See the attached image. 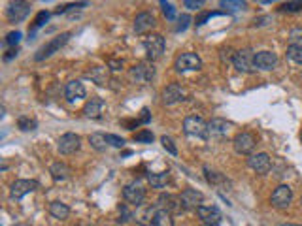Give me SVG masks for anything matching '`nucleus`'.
Returning <instances> with one entry per match:
<instances>
[{
    "label": "nucleus",
    "mask_w": 302,
    "mask_h": 226,
    "mask_svg": "<svg viewBox=\"0 0 302 226\" xmlns=\"http://www.w3.org/2000/svg\"><path fill=\"white\" fill-rule=\"evenodd\" d=\"M281 226H302V225H281Z\"/></svg>",
    "instance_id": "603ef678"
},
{
    "label": "nucleus",
    "mask_w": 302,
    "mask_h": 226,
    "mask_svg": "<svg viewBox=\"0 0 302 226\" xmlns=\"http://www.w3.org/2000/svg\"><path fill=\"white\" fill-rule=\"evenodd\" d=\"M140 113H142V115H140V123H142V125L149 123V119H151V115H149V109H147V107H144Z\"/></svg>",
    "instance_id": "de8ad7c7"
},
{
    "label": "nucleus",
    "mask_w": 302,
    "mask_h": 226,
    "mask_svg": "<svg viewBox=\"0 0 302 226\" xmlns=\"http://www.w3.org/2000/svg\"><path fill=\"white\" fill-rule=\"evenodd\" d=\"M293 202V191L289 185H279L276 191L272 192V205L278 209H285L289 207Z\"/></svg>",
    "instance_id": "6e6552de"
},
{
    "label": "nucleus",
    "mask_w": 302,
    "mask_h": 226,
    "mask_svg": "<svg viewBox=\"0 0 302 226\" xmlns=\"http://www.w3.org/2000/svg\"><path fill=\"white\" fill-rule=\"evenodd\" d=\"M87 6V2H76V4H66V6H62L57 10V13H64V12H72V10H82Z\"/></svg>",
    "instance_id": "e433bc0d"
},
{
    "label": "nucleus",
    "mask_w": 302,
    "mask_h": 226,
    "mask_svg": "<svg viewBox=\"0 0 302 226\" xmlns=\"http://www.w3.org/2000/svg\"><path fill=\"white\" fill-rule=\"evenodd\" d=\"M234 151L240 153V155H249L255 149V136L249 132H240L236 138H234Z\"/></svg>",
    "instance_id": "1a4fd4ad"
},
{
    "label": "nucleus",
    "mask_w": 302,
    "mask_h": 226,
    "mask_svg": "<svg viewBox=\"0 0 302 226\" xmlns=\"http://www.w3.org/2000/svg\"><path fill=\"white\" fill-rule=\"evenodd\" d=\"M151 226H174L172 213L166 211V209H157V213H155V217H153Z\"/></svg>",
    "instance_id": "bb28decb"
},
{
    "label": "nucleus",
    "mask_w": 302,
    "mask_h": 226,
    "mask_svg": "<svg viewBox=\"0 0 302 226\" xmlns=\"http://www.w3.org/2000/svg\"><path fill=\"white\" fill-rule=\"evenodd\" d=\"M165 48H166V44H165V38L161 34H147L144 38V49L149 60L161 59L163 53H165Z\"/></svg>",
    "instance_id": "f257e3e1"
},
{
    "label": "nucleus",
    "mask_w": 302,
    "mask_h": 226,
    "mask_svg": "<svg viewBox=\"0 0 302 226\" xmlns=\"http://www.w3.org/2000/svg\"><path fill=\"white\" fill-rule=\"evenodd\" d=\"M155 25H157L155 17H153L151 13L144 12L134 19V32H136V34H144V32H147V30H151Z\"/></svg>",
    "instance_id": "f3484780"
},
{
    "label": "nucleus",
    "mask_w": 302,
    "mask_h": 226,
    "mask_svg": "<svg viewBox=\"0 0 302 226\" xmlns=\"http://www.w3.org/2000/svg\"><path fill=\"white\" fill-rule=\"evenodd\" d=\"M255 66L259 70H274L278 66V55L272 51H259L255 53Z\"/></svg>",
    "instance_id": "9b49d317"
},
{
    "label": "nucleus",
    "mask_w": 302,
    "mask_h": 226,
    "mask_svg": "<svg viewBox=\"0 0 302 226\" xmlns=\"http://www.w3.org/2000/svg\"><path fill=\"white\" fill-rule=\"evenodd\" d=\"M230 126L232 125L227 123L225 119H212L208 123V134H212V136H225Z\"/></svg>",
    "instance_id": "4be33fe9"
},
{
    "label": "nucleus",
    "mask_w": 302,
    "mask_h": 226,
    "mask_svg": "<svg viewBox=\"0 0 302 226\" xmlns=\"http://www.w3.org/2000/svg\"><path fill=\"white\" fill-rule=\"evenodd\" d=\"M85 87L83 83L80 81H68L66 87H64V96L68 102H74V100H80V98H85Z\"/></svg>",
    "instance_id": "412c9836"
},
{
    "label": "nucleus",
    "mask_w": 302,
    "mask_h": 226,
    "mask_svg": "<svg viewBox=\"0 0 302 226\" xmlns=\"http://www.w3.org/2000/svg\"><path fill=\"white\" fill-rule=\"evenodd\" d=\"M176 70L178 72H193V70H200L202 66V60L198 59V55L194 53H181L180 57L174 62Z\"/></svg>",
    "instance_id": "423d86ee"
},
{
    "label": "nucleus",
    "mask_w": 302,
    "mask_h": 226,
    "mask_svg": "<svg viewBox=\"0 0 302 226\" xmlns=\"http://www.w3.org/2000/svg\"><path fill=\"white\" fill-rule=\"evenodd\" d=\"M49 213L53 215L55 219H59V221H64V219H68L70 209H68V205H66V203L53 202L51 205H49Z\"/></svg>",
    "instance_id": "a878e982"
},
{
    "label": "nucleus",
    "mask_w": 302,
    "mask_h": 226,
    "mask_svg": "<svg viewBox=\"0 0 302 226\" xmlns=\"http://www.w3.org/2000/svg\"><path fill=\"white\" fill-rule=\"evenodd\" d=\"M19 40H21V32H19V30H13V32H10V34L6 36V46L15 48V46L19 44Z\"/></svg>",
    "instance_id": "c9c22d12"
},
{
    "label": "nucleus",
    "mask_w": 302,
    "mask_h": 226,
    "mask_svg": "<svg viewBox=\"0 0 302 226\" xmlns=\"http://www.w3.org/2000/svg\"><path fill=\"white\" fill-rule=\"evenodd\" d=\"M257 4H272V2H278V0H255Z\"/></svg>",
    "instance_id": "3c124183"
},
{
    "label": "nucleus",
    "mask_w": 302,
    "mask_h": 226,
    "mask_svg": "<svg viewBox=\"0 0 302 226\" xmlns=\"http://www.w3.org/2000/svg\"><path fill=\"white\" fill-rule=\"evenodd\" d=\"M218 15H223V12H206V13H202L200 17H196V25H204L206 19H210V17H218Z\"/></svg>",
    "instance_id": "37998d69"
},
{
    "label": "nucleus",
    "mask_w": 302,
    "mask_h": 226,
    "mask_svg": "<svg viewBox=\"0 0 302 226\" xmlns=\"http://www.w3.org/2000/svg\"><path fill=\"white\" fill-rule=\"evenodd\" d=\"M30 13V4L27 0H12L6 8V17L10 23H21Z\"/></svg>",
    "instance_id": "7ed1b4c3"
},
{
    "label": "nucleus",
    "mask_w": 302,
    "mask_h": 226,
    "mask_svg": "<svg viewBox=\"0 0 302 226\" xmlns=\"http://www.w3.org/2000/svg\"><path fill=\"white\" fill-rule=\"evenodd\" d=\"M183 130L187 136H196V138H202V140L210 136L208 134V123L200 117H187L183 121Z\"/></svg>",
    "instance_id": "39448f33"
},
{
    "label": "nucleus",
    "mask_w": 302,
    "mask_h": 226,
    "mask_svg": "<svg viewBox=\"0 0 302 226\" xmlns=\"http://www.w3.org/2000/svg\"><path fill=\"white\" fill-rule=\"evenodd\" d=\"M202 226H212V225H202Z\"/></svg>",
    "instance_id": "864d4df0"
},
{
    "label": "nucleus",
    "mask_w": 302,
    "mask_h": 226,
    "mask_svg": "<svg viewBox=\"0 0 302 226\" xmlns=\"http://www.w3.org/2000/svg\"><path fill=\"white\" fill-rule=\"evenodd\" d=\"M49 172H51V177L55 179V181H64V179L70 177V174H72V170L66 166L64 162H57V164H53Z\"/></svg>",
    "instance_id": "5701e85b"
},
{
    "label": "nucleus",
    "mask_w": 302,
    "mask_h": 226,
    "mask_svg": "<svg viewBox=\"0 0 302 226\" xmlns=\"http://www.w3.org/2000/svg\"><path fill=\"white\" fill-rule=\"evenodd\" d=\"M129 75H131V79L136 81V83H145V81L153 79L155 70H153V66H151V64L142 62V64H138V66L131 68V74H129Z\"/></svg>",
    "instance_id": "f8f14e48"
},
{
    "label": "nucleus",
    "mask_w": 302,
    "mask_h": 226,
    "mask_svg": "<svg viewBox=\"0 0 302 226\" xmlns=\"http://www.w3.org/2000/svg\"><path fill=\"white\" fill-rule=\"evenodd\" d=\"M49 19V12H40L36 15V19H34V25H32V30H30V36L34 34V30H38L40 26H44V25L48 23Z\"/></svg>",
    "instance_id": "473e14b6"
},
{
    "label": "nucleus",
    "mask_w": 302,
    "mask_h": 226,
    "mask_svg": "<svg viewBox=\"0 0 302 226\" xmlns=\"http://www.w3.org/2000/svg\"><path fill=\"white\" fill-rule=\"evenodd\" d=\"M206 172V177L210 183H219V181H223V176H219L218 172H210V168H204Z\"/></svg>",
    "instance_id": "79ce46f5"
},
{
    "label": "nucleus",
    "mask_w": 302,
    "mask_h": 226,
    "mask_svg": "<svg viewBox=\"0 0 302 226\" xmlns=\"http://www.w3.org/2000/svg\"><path fill=\"white\" fill-rule=\"evenodd\" d=\"M147 181L151 183V187H155V189H163V187H166L170 181V174L168 172H161V174H149L147 176Z\"/></svg>",
    "instance_id": "393cba45"
},
{
    "label": "nucleus",
    "mask_w": 302,
    "mask_h": 226,
    "mask_svg": "<svg viewBox=\"0 0 302 226\" xmlns=\"http://www.w3.org/2000/svg\"><path fill=\"white\" fill-rule=\"evenodd\" d=\"M183 4H185V8H189V10H198V8H202L204 0H183Z\"/></svg>",
    "instance_id": "a18cd8bd"
},
{
    "label": "nucleus",
    "mask_w": 302,
    "mask_h": 226,
    "mask_svg": "<svg viewBox=\"0 0 302 226\" xmlns=\"http://www.w3.org/2000/svg\"><path fill=\"white\" fill-rule=\"evenodd\" d=\"M161 2H163V13H165V17L172 21V19L176 17V10H174V6H170V4H166L165 0H161Z\"/></svg>",
    "instance_id": "58836bf2"
},
{
    "label": "nucleus",
    "mask_w": 302,
    "mask_h": 226,
    "mask_svg": "<svg viewBox=\"0 0 302 226\" xmlns=\"http://www.w3.org/2000/svg\"><path fill=\"white\" fill-rule=\"evenodd\" d=\"M108 66L111 68V70H123V60H110Z\"/></svg>",
    "instance_id": "09e8293b"
},
{
    "label": "nucleus",
    "mask_w": 302,
    "mask_h": 226,
    "mask_svg": "<svg viewBox=\"0 0 302 226\" xmlns=\"http://www.w3.org/2000/svg\"><path fill=\"white\" fill-rule=\"evenodd\" d=\"M89 143H91V147L93 149H97V151H104L106 149V145H108V140H106V134H91L89 136Z\"/></svg>",
    "instance_id": "c85d7f7f"
},
{
    "label": "nucleus",
    "mask_w": 302,
    "mask_h": 226,
    "mask_svg": "<svg viewBox=\"0 0 302 226\" xmlns=\"http://www.w3.org/2000/svg\"><path fill=\"white\" fill-rule=\"evenodd\" d=\"M104 107H106V102L102 98H91L83 107L85 117H89V119H100Z\"/></svg>",
    "instance_id": "a211bd4d"
},
{
    "label": "nucleus",
    "mask_w": 302,
    "mask_h": 226,
    "mask_svg": "<svg viewBox=\"0 0 302 226\" xmlns=\"http://www.w3.org/2000/svg\"><path fill=\"white\" fill-rule=\"evenodd\" d=\"M161 143H163V147L168 151L170 155H178V147H176V143H174V140L172 138H168V136H163L161 138Z\"/></svg>",
    "instance_id": "72a5a7b5"
},
{
    "label": "nucleus",
    "mask_w": 302,
    "mask_h": 226,
    "mask_svg": "<svg viewBox=\"0 0 302 226\" xmlns=\"http://www.w3.org/2000/svg\"><path fill=\"white\" fill-rule=\"evenodd\" d=\"M291 46H302V30L297 28L291 32Z\"/></svg>",
    "instance_id": "a19ab883"
},
{
    "label": "nucleus",
    "mask_w": 302,
    "mask_h": 226,
    "mask_svg": "<svg viewBox=\"0 0 302 226\" xmlns=\"http://www.w3.org/2000/svg\"><path fill=\"white\" fill-rule=\"evenodd\" d=\"M44 2H49V0H44Z\"/></svg>",
    "instance_id": "5fc2aeb1"
},
{
    "label": "nucleus",
    "mask_w": 302,
    "mask_h": 226,
    "mask_svg": "<svg viewBox=\"0 0 302 226\" xmlns=\"http://www.w3.org/2000/svg\"><path fill=\"white\" fill-rule=\"evenodd\" d=\"M17 126H19L23 132L34 130V128H36V119H30V117L23 115V117H19V119H17Z\"/></svg>",
    "instance_id": "7c9ffc66"
},
{
    "label": "nucleus",
    "mask_w": 302,
    "mask_h": 226,
    "mask_svg": "<svg viewBox=\"0 0 302 226\" xmlns=\"http://www.w3.org/2000/svg\"><path fill=\"white\" fill-rule=\"evenodd\" d=\"M134 142H138V143H151V142H153V134H151V130L144 128V130H140V132H136V134H134Z\"/></svg>",
    "instance_id": "2f4dec72"
},
{
    "label": "nucleus",
    "mask_w": 302,
    "mask_h": 226,
    "mask_svg": "<svg viewBox=\"0 0 302 226\" xmlns=\"http://www.w3.org/2000/svg\"><path fill=\"white\" fill-rule=\"evenodd\" d=\"M181 207L183 209H196L202 200H204V196H202V192L194 191V189H185V191L181 192Z\"/></svg>",
    "instance_id": "4468645a"
},
{
    "label": "nucleus",
    "mask_w": 302,
    "mask_h": 226,
    "mask_svg": "<svg viewBox=\"0 0 302 226\" xmlns=\"http://www.w3.org/2000/svg\"><path fill=\"white\" fill-rule=\"evenodd\" d=\"M157 205L161 209L170 211V213H178V211H181V198L180 196H172V194H161L157 200Z\"/></svg>",
    "instance_id": "6ab92c4d"
},
{
    "label": "nucleus",
    "mask_w": 302,
    "mask_h": 226,
    "mask_svg": "<svg viewBox=\"0 0 302 226\" xmlns=\"http://www.w3.org/2000/svg\"><path fill=\"white\" fill-rule=\"evenodd\" d=\"M85 226H89V225H85Z\"/></svg>",
    "instance_id": "6e6d98bb"
},
{
    "label": "nucleus",
    "mask_w": 302,
    "mask_h": 226,
    "mask_svg": "<svg viewBox=\"0 0 302 226\" xmlns=\"http://www.w3.org/2000/svg\"><path fill=\"white\" fill-rule=\"evenodd\" d=\"M38 189V181L34 179H17L15 183L12 185V198L15 200H21L23 196H27L28 192L36 191Z\"/></svg>",
    "instance_id": "9d476101"
},
{
    "label": "nucleus",
    "mask_w": 302,
    "mask_h": 226,
    "mask_svg": "<svg viewBox=\"0 0 302 226\" xmlns=\"http://www.w3.org/2000/svg\"><path fill=\"white\" fill-rule=\"evenodd\" d=\"M219 6H221L225 12H240V10H246V8H247L246 0H221Z\"/></svg>",
    "instance_id": "cd10ccee"
},
{
    "label": "nucleus",
    "mask_w": 302,
    "mask_h": 226,
    "mask_svg": "<svg viewBox=\"0 0 302 226\" xmlns=\"http://www.w3.org/2000/svg\"><path fill=\"white\" fill-rule=\"evenodd\" d=\"M189 21H191V17H189L187 13H183V15H181V17H180V25H178V28H176V30H178V32H181V30H185V28L189 26Z\"/></svg>",
    "instance_id": "49530a36"
},
{
    "label": "nucleus",
    "mask_w": 302,
    "mask_h": 226,
    "mask_svg": "<svg viewBox=\"0 0 302 226\" xmlns=\"http://www.w3.org/2000/svg\"><path fill=\"white\" fill-rule=\"evenodd\" d=\"M183 96H185V93H183V89H181L180 85L172 83L163 91V102H165L166 106H172V104L183 100Z\"/></svg>",
    "instance_id": "aec40b11"
},
{
    "label": "nucleus",
    "mask_w": 302,
    "mask_h": 226,
    "mask_svg": "<svg viewBox=\"0 0 302 226\" xmlns=\"http://www.w3.org/2000/svg\"><path fill=\"white\" fill-rule=\"evenodd\" d=\"M196 213L202 219L204 225L218 226L221 223V211H219L218 207H214V205H198L196 207Z\"/></svg>",
    "instance_id": "ddd939ff"
},
{
    "label": "nucleus",
    "mask_w": 302,
    "mask_h": 226,
    "mask_svg": "<svg viewBox=\"0 0 302 226\" xmlns=\"http://www.w3.org/2000/svg\"><path fill=\"white\" fill-rule=\"evenodd\" d=\"M82 145V138L74 132H66L59 138V151L62 155H72L80 149Z\"/></svg>",
    "instance_id": "0eeeda50"
},
{
    "label": "nucleus",
    "mask_w": 302,
    "mask_h": 226,
    "mask_svg": "<svg viewBox=\"0 0 302 226\" xmlns=\"http://www.w3.org/2000/svg\"><path fill=\"white\" fill-rule=\"evenodd\" d=\"M232 64L234 68L242 74H251L255 72V53L251 49H240L234 53V59H232Z\"/></svg>",
    "instance_id": "f03ea898"
},
{
    "label": "nucleus",
    "mask_w": 302,
    "mask_h": 226,
    "mask_svg": "<svg viewBox=\"0 0 302 226\" xmlns=\"http://www.w3.org/2000/svg\"><path fill=\"white\" fill-rule=\"evenodd\" d=\"M17 53H19V51H17V48L10 49V51H8V53H6V55H4V60H10V59H13V57H15V55H17Z\"/></svg>",
    "instance_id": "8fccbe9b"
},
{
    "label": "nucleus",
    "mask_w": 302,
    "mask_h": 226,
    "mask_svg": "<svg viewBox=\"0 0 302 226\" xmlns=\"http://www.w3.org/2000/svg\"><path fill=\"white\" fill-rule=\"evenodd\" d=\"M247 164L257 174H266L272 168V160L266 153H257V155H251L247 158Z\"/></svg>",
    "instance_id": "2eb2a0df"
},
{
    "label": "nucleus",
    "mask_w": 302,
    "mask_h": 226,
    "mask_svg": "<svg viewBox=\"0 0 302 226\" xmlns=\"http://www.w3.org/2000/svg\"><path fill=\"white\" fill-rule=\"evenodd\" d=\"M106 140H108L110 145H113V147H123L125 145V140L119 138V136H115V134H106Z\"/></svg>",
    "instance_id": "4c0bfd02"
},
{
    "label": "nucleus",
    "mask_w": 302,
    "mask_h": 226,
    "mask_svg": "<svg viewBox=\"0 0 302 226\" xmlns=\"http://www.w3.org/2000/svg\"><path fill=\"white\" fill-rule=\"evenodd\" d=\"M87 77H91L98 85H108V68L95 66V68H91V70L87 72Z\"/></svg>",
    "instance_id": "b1692460"
},
{
    "label": "nucleus",
    "mask_w": 302,
    "mask_h": 226,
    "mask_svg": "<svg viewBox=\"0 0 302 226\" xmlns=\"http://www.w3.org/2000/svg\"><path fill=\"white\" fill-rule=\"evenodd\" d=\"M119 215H121V219H119L121 223H129V221L133 219V213H131V211L127 209V205H123V203L119 205Z\"/></svg>",
    "instance_id": "ea45409f"
},
{
    "label": "nucleus",
    "mask_w": 302,
    "mask_h": 226,
    "mask_svg": "<svg viewBox=\"0 0 302 226\" xmlns=\"http://www.w3.org/2000/svg\"><path fill=\"white\" fill-rule=\"evenodd\" d=\"M234 53H236V51H232L230 48L221 49V60H223V62H232V59H234Z\"/></svg>",
    "instance_id": "c03bdc74"
},
{
    "label": "nucleus",
    "mask_w": 302,
    "mask_h": 226,
    "mask_svg": "<svg viewBox=\"0 0 302 226\" xmlns=\"http://www.w3.org/2000/svg\"><path fill=\"white\" fill-rule=\"evenodd\" d=\"M287 59L297 62V64H302V46H289L287 48Z\"/></svg>",
    "instance_id": "c756f323"
},
{
    "label": "nucleus",
    "mask_w": 302,
    "mask_h": 226,
    "mask_svg": "<svg viewBox=\"0 0 302 226\" xmlns=\"http://www.w3.org/2000/svg\"><path fill=\"white\" fill-rule=\"evenodd\" d=\"M123 198H125V202L133 203V205H140L145 198V191L140 185L133 183V185H127L123 189Z\"/></svg>",
    "instance_id": "dca6fc26"
},
{
    "label": "nucleus",
    "mask_w": 302,
    "mask_h": 226,
    "mask_svg": "<svg viewBox=\"0 0 302 226\" xmlns=\"http://www.w3.org/2000/svg\"><path fill=\"white\" fill-rule=\"evenodd\" d=\"M68 38H70V32H62V34H59L57 38H53L51 42H48L44 48L38 49V53L34 55V59L36 60H44V59H49L53 53H57L66 42H68Z\"/></svg>",
    "instance_id": "20e7f679"
},
{
    "label": "nucleus",
    "mask_w": 302,
    "mask_h": 226,
    "mask_svg": "<svg viewBox=\"0 0 302 226\" xmlns=\"http://www.w3.org/2000/svg\"><path fill=\"white\" fill-rule=\"evenodd\" d=\"M279 10H281V12H299V10H302V0L287 2V4H283Z\"/></svg>",
    "instance_id": "f704fd0d"
}]
</instances>
